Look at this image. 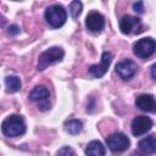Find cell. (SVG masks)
Masks as SVG:
<instances>
[{
	"label": "cell",
	"instance_id": "obj_1",
	"mask_svg": "<svg viewBox=\"0 0 156 156\" xmlns=\"http://www.w3.org/2000/svg\"><path fill=\"white\" fill-rule=\"evenodd\" d=\"M1 132L5 136L16 138L26 132L24 119L18 115H11L6 117L1 123Z\"/></svg>",
	"mask_w": 156,
	"mask_h": 156
},
{
	"label": "cell",
	"instance_id": "obj_2",
	"mask_svg": "<svg viewBox=\"0 0 156 156\" xmlns=\"http://www.w3.org/2000/svg\"><path fill=\"white\" fill-rule=\"evenodd\" d=\"M45 20L52 28H60L67 20V12L61 5H51L45 10Z\"/></svg>",
	"mask_w": 156,
	"mask_h": 156
},
{
	"label": "cell",
	"instance_id": "obj_3",
	"mask_svg": "<svg viewBox=\"0 0 156 156\" xmlns=\"http://www.w3.org/2000/svg\"><path fill=\"white\" fill-rule=\"evenodd\" d=\"M63 55H65L63 50L58 46H52V48L43 51L38 58V71H43L48 66L61 61L63 58Z\"/></svg>",
	"mask_w": 156,
	"mask_h": 156
},
{
	"label": "cell",
	"instance_id": "obj_4",
	"mask_svg": "<svg viewBox=\"0 0 156 156\" xmlns=\"http://www.w3.org/2000/svg\"><path fill=\"white\" fill-rule=\"evenodd\" d=\"M49 90L44 85H37L33 88V90L29 93V98L32 101H34L39 110L48 111L50 108V101H49Z\"/></svg>",
	"mask_w": 156,
	"mask_h": 156
},
{
	"label": "cell",
	"instance_id": "obj_5",
	"mask_svg": "<svg viewBox=\"0 0 156 156\" xmlns=\"http://www.w3.org/2000/svg\"><path fill=\"white\" fill-rule=\"evenodd\" d=\"M155 46H156L155 45V40L152 38H143V39H139L134 44L133 51L138 57L147 58L154 54Z\"/></svg>",
	"mask_w": 156,
	"mask_h": 156
},
{
	"label": "cell",
	"instance_id": "obj_6",
	"mask_svg": "<svg viewBox=\"0 0 156 156\" xmlns=\"http://www.w3.org/2000/svg\"><path fill=\"white\" fill-rule=\"evenodd\" d=\"M106 144L108 149L113 152H122L129 147V139L123 133H113L106 139Z\"/></svg>",
	"mask_w": 156,
	"mask_h": 156
},
{
	"label": "cell",
	"instance_id": "obj_7",
	"mask_svg": "<svg viewBox=\"0 0 156 156\" xmlns=\"http://www.w3.org/2000/svg\"><path fill=\"white\" fill-rule=\"evenodd\" d=\"M119 29L123 34H132V33H140L143 30V24L140 18L133 16H123L119 21Z\"/></svg>",
	"mask_w": 156,
	"mask_h": 156
},
{
	"label": "cell",
	"instance_id": "obj_8",
	"mask_svg": "<svg viewBox=\"0 0 156 156\" xmlns=\"http://www.w3.org/2000/svg\"><path fill=\"white\" fill-rule=\"evenodd\" d=\"M85 27L91 33H100L105 27V18L98 11H91L85 18Z\"/></svg>",
	"mask_w": 156,
	"mask_h": 156
},
{
	"label": "cell",
	"instance_id": "obj_9",
	"mask_svg": "<svg viewBox=\"0 0 156 156\" xmlns=\"http://www.w3.org/2000/svg\"><path fill=\"white\" fill-rule=\"evenodd\" d=\"M111 61H112V55H111V52H108V51L102 52L100 63H98V65H91V66L89 67V73H90L93 77H95V78H101V77L107 72Z\"/></svg>",
	"mask_w": 156,
	"mask_h": 156
},
{
	"label": "cell",
	"instance_id": "obj_10",
	"mask_svg": "<svg viewBox=\"0 0 156 156\" xmlns=\"http://www.w3.org/2000/svg\"><path fill=\"white\" fill-rule=\"evenodd\" d=\"M136 63L132 60H123L116 65L117 74L124 80H129L136 73Z\"/></svg>",
	"mask_w": 156,
	"mask_h": 156
},
{
	"label": "cell",
	"instance_id": "obj_11",
	"mask_svg": "<svg viewBox=\"0 0 156 156\" xmlns=\"http://www.w3.org/2000/svg\"><path fill=\"white\" fill-rule=\"evenodd\" d=\"M152 127V121L151 118L146 117V116H138L133 119L132 122V133L135 136L143 135L146 132H149Z\"/></svg>",
	"mask_w": 156,
	"mask_h": 156
},
{
	"label": "cell",
	"instance_id": "obj_12",
	"mask_svg": "<svg viewBox=\"0 0 156 156\" xmlns=\"http://www.w3.org/2000/svg\"><path fill=\"white\" fill-rule=\"evenodd\" d=\"M135 105H136V107H139L141 111H145V112H151L152 113L156 110L155 98L150 94L139 95L135 100Z\"/></svg>",
	"mask_w": 156,
	"mask_h": 156
},
{
	"label": "cell",
	"instance_id": "obj_13",
	"mask_svg": "<svg viewBox=\"0 0 156 156\" xmlns=\"http://www.w3.org/2000/svg\"><path fill=\"white\" fill-rule=\"evenodd\" d=\"M139 150L144 154V155H151L155 152L156 150V141H155V136L154 135H149L144 139H141L138 144Z\"/></svg>",
	"mask_w": 156,
	"mask_h": 156
},
{
	"label": "cell",
	"instance_id": "obj_14",
	"mask_svg": "<svg viewBox=\"0 0 156 156\" xmlns=\"http://www.w3.org/2000/svg\"><path fill=\"white\" fill-rule=\"evenodd\" d=\"M85 155L87 156H105V146L100 141L93 140L88 144L85 149Z\"/></svg>",
	"mask_w": 156,
	"mask_h": 156
},
{
	"label": "cell",
	"instance_id": "obj_15",
	"mask_svg": "<svg viewBox=\"0 0 156 156\" xmlns=\"http://www.w3.org/2000/svg\"><path fill=\"white\" fill-rule=\"evenodd\" d=\"M5 85L7 88V91L10 93H16L21 89L22 87V83H21V79L16 76H7L5 78Z\"/></svg>",
	"mask_w": 156,
	"mask_h": 156
},
{
	"label": "cell",
	"instance_id": "obj_16",
	"mask_svg": "<svg viewBox=\"0 0 156 156\" xmlns=\"http://www.w3.org/2000/svg\"><path fill=\"white\" fill-rule=\"evenodd\" d=\"M83 128V123L79 119H68L65 122V130L68 134H78Z\"/></svg>",
	"mask_w": 156,
	"mask_h": 156
},
{
	"label": "cell",
	"instance_id": "obj_17",
	"mask_svg": "<svg viewBox=\"0 0 156 156\" xmlns=\"http://www.w3.org/2000/svg\"><path fill=\"white\" fill-rule=\"evenodd\" d=\"M82 11V2L80 1H72L69 4V12L73 18H77Z\"/></svg>",
	"mask_w": 156,
	"mask_h": 156
},
{
	"label": "cell",
	"instance_id": "obj_18",
	"mask_svg": "<svg viewBox=\"0 0 156 156\" xmlns=\"http://www.w3.org/2000/svg\"><path fill=\"white\" fill-rule=\"evenodd\" d=\"M57 156H74V152L72 150V147L69 146H63L58 150L57 152Z\"/></svg>",
	"mask_w": 156,
	"mask_h": 156
},
{
	"label": "cell",
	"instance_id": "obj_19",
	"mask_svg": "<svg viewBox=\"0 0 156 156\" xmlns=\"http://www.w3.org/2000/svg\"><path fill=\"white\" fill-rule=\"evenodd\" d=\"M133 9L135 12H139V13H143L144 12V4L143 1H136L133 4Z\"/></svg>",
	"mask_w": 156,
	"mask_h": 156
},
{
	"label": "cell",
	"instance_id": "obj_20",
	"mask_svg": "<svg viewBox=\"0 0 156 156\" xmlns=\"http://www.w3.org/2000/svg\"><path fill=\"white\" fill-rule=\"evenodd\" d=\"M7 33H9V34H11V35H16V34H18V33H20V27H18V26H16V24H12V26H10V27H9Z\"/></svg>",
	"mask_w": 156,
	"mask_h": 156
},
{
	"label": "cell",
	"instance_id": "obj_21",
	"mask_svg": "<svg viewBox=\"0 0 156 156\" xmlns=\"http://www.w3.org/2000/svg\"><path fill=\"white\" fill-rule=\"evenodd\" d=\"M155 68H156V65H152L151 66V74H152V78L154 79H156V77H155Z\"/></svg>",
	"mask_w": 156,
	"mask_h": 156
}]
</instances>
